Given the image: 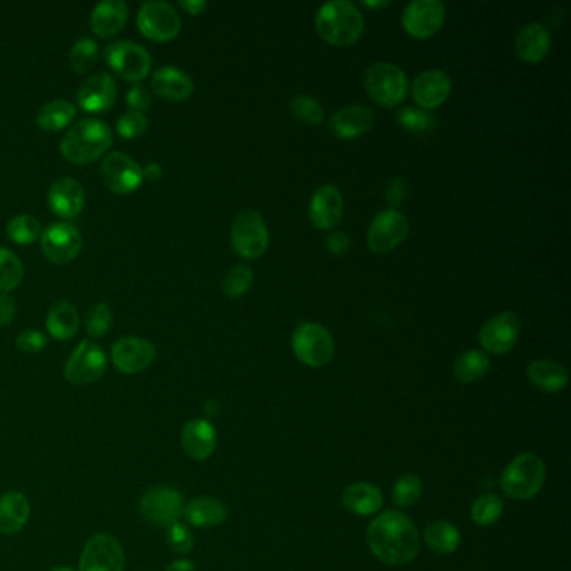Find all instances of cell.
<instances>
[{
  "label": "cell",
  "instance_id": "cell-13",
  "mask_svg": "<svg viewBox=\"0 0 571 571\" xmlns=\"http://www.w3.org/2000/svg\"><path fill=\"white\" fill-rule=\"evenodd\" d=\"M409 235V221L397 208H389L375 215L369 231L367 245L374 253L394 250Z\"/></svg>",
  "mask_w": 571,
  "mask_h": 571
},
{
  "label": "cell",
  "instance_id": "cell-27",
  "mask_svg": "<svg viewBox=\"0 0 571 571\" xmlns=\"http://www.w3.org/2000/svg\"><path fill=\"white\" fill-rule=\"evenodd\" d=\"M31 518V503L21 491H7L0 496V533L17 535Z\"/></svg>",
  "mask_w": 571,
  "mask_h": 571
},
{
  "label": "cell",
  "instance_id": "cell-51",
  "mask_svg": "<svg viewBox=\"0 0 571 571\" xmlns=\"http://www.w3.org/2000/svg\"><path fill=\"white\" fill-rule=\"evenodd\" d=\"M349 247H351V240L342 231H332L327 237V250L333 255H339V257L345 255Z\"/></svg>",
  "mask_w": 571,
  "mask_h": 571
},
{
  "label": "cell",
  "instance_id": "cell-42",
  "mask_svg": "<svg viewBox=\"0 0 571 571\" xmlns=\"http://www.w3.org/2000/svg\"><path fill=\"white\" fill-rule=\"evenodd\" d=\"M253 281V271L247 265H237L227 271L221 281V289L229 295V299H239L245 295Z\"/></svg>",
  "mask_w": 571,
  "mask_h": 571
},
{
  "label": "cell",
  "instance_id": "cell-45",
  "mask_svg": "<svg viewBox=\"0 0 571 571\" xmlns=\"http://www.w3.org/2000/svg\"><path fill=\"white\" fill-rule=\"evenodd\" d=\"M165 540H167L168 546L178 555H188L193 550V533L189 531L187 525L179 521L167 526Z\"/></svg>",
  "mask_w": 571,
  "mask_h": 571
},
{
  "label": "cell",
  "instance_id": "cell-21",
  "mask_svg": "<svg viewBox=\"0 0 571 571\" xmlns=\"http://www.w3.org/2000/svg\"><path fill=\"white\" fill-rule=\"evenodd\" d=\"M451 87L453 84L444 71L427 69L413 81L411 93L415 103L421 106V109L429 111L446 101L451 94Z\"/></svg>",
  "mask_w": 571,
  "mask_h": 571
},
{
  "label": "cell",
  "instance_id": "cell-50",
  "mask_svg": "<svg viewBox=\"0 0 571 571\" xmlns=\"http://www.w3.org/2000/svg\"><path fill=\"white\" fill-rule=\"evenodd\" d=\"M17 313V303L9 293L0 291V325H9Z\"/></svg>",
  "mask_w": 571,
  "mask_h": 571
},
{
  "label": "cell",
  "instance_id": "cell-33",
  "mask_svg": "<svg viewBox=\"0 0 571 571\" xmlns=\"http://www.w3.org/2000/svg\"><path fill=\"white\" fill-rule=\"evenodd\" d=\"M424 541L439 555H451L461 545V533L449 521H433L424 531Z\"/></svg>",
  "mask_w": 571,
  "mask_h": 571
},
{
  "label": "cell",
  "instance_id": "cell-22",
  "mask_svg": "<svg viewBox=\"0 0 571 571\" xmlns=\"http://www.w3.org/2000/svg\"><path fill=\"white\" fill-rule=\"evenodd\" d=\"M374 111L369 106L349 104L331 117L329 127L341 139H353L365 135L374 126Z\"/></svg>",
  "mask_w": 571,
  "mask_h": 571
},
{
  "label": "cell",
  "instance_id": "cell-11",
  "mask_svg": "<svg viewBox=\"0 0 571 571\" xmlns=\"http://www.w3.org/2000/svg\"><path fill=\"white\" fill-rule=\"evenodd\" d=\"M41 249L56 265L73 261L83 249V237L69 221H56L42 231Z\"/></svg>",
  "mask_w": 571,
  "mask_h": 571
},
{
  "label": "cell",
  "instance_id": "cell-15",
  "mask_svg": "<svg viewBox=\"0 0 571 571\" xmlns=\"http://www.w3.org/2000/svg\"><path fill=\"white\" fill-rule=\"evenodd\" d=\"M446 19V5L441 0H414L405 5L403 25L415 39L434 36Z\"/></svg>",
  "mask_w": 571,
  "mask_h": 571
},
{
  "label": "cell",
  "instance_id": "cell-4",
  "mask_svg": "<svg viewBox=\"0 0 571 571\" xmlns=\"http://www.w3.org/2000/svg\"><path fill=\"white\" fill-rule=\"evenodd\" d=\"M546 478V467L540 456L523 453L503 471L501 486L509 498L528 501L540 493Z\"/></svg>",
  "mask_w": 571,
  "mask_h": 571
},
{
  "label": "cell",
  "instance_id": "cell-31",
  "mask_svg": "<svg viewBox=\"0 0 571 571\" xmlns=\"http://www.w3.org/2000/svg\"><path fill=\"white\" fill-rule=\"evenodd\" d=\"M526 375L533 385L545 393H560L568 384V372L561 363L550 359H538L531 362Z\"/></svg>",
  "mask_w": 571,
  "mask_h": 571
},
{
  "label": "cell",
  "instance_id": "cell-53",
  "mask_svg": "<svg viewBox=\"0 0 571 571\" xmlns=\"http://www.w3.org/2000/svg\"><path fill=\"white\" fill-rule=\"evenodd\" d=\"M143 177L148 178L149 181H156L159 178L163 177V168L159 163H149L148 167L143 169Z\"/></svg>",
  "mask_w": 571,
  "mask_h": 571
},
{
  "label": "cell",
  "instance_id": "cell-56",
  "mask_svg": "<svg viewBox=\"0 0 571 571\" xmlns=\"http://www.w3.org/2000/svg\"><path fill=\"white\" fill-rule=\"evenodd\" d=\"M49 571H76V570H73V568H69V566H54V568H51V570Z\"/></svg>",
  "mask_w": 571,
  "mask_h": 571
},
{
  "label": "cell",
  "instance_id": "cell-48",
  "mask_svg": "<svg viewBox=\"0 0 571 571\" xmlns=\"http://www.w3.org/2000/svg\"><path fill=\"white\" fill-rule=\"evenodd\" d=\"M126 101L129 104V107L133 109V111H139V113H145L149 109V106H151V96H149V91L146 89L145 86H141V84H136L133 86L127 94H126Z\"/></svg>",
  "mask_w": 571,
  "mask_h": 571
},
{
  "label": "cell",
  "instance_id": "cell-29",
  "mask_svg": "<svg viewBox=\"0 0 571 571\" xmlns=\"http://www.w3.org/2000/svg\"><path fill=\"white\" fill-rule=\"evenodd\" d=\"M183 516L189 525L197 528H211V526H219L221 523H225L229 511L219 499L203 496V498L191 499L189 503H187L183 509Z\"/></svg>",
  "mask_w": 571,
  "mask_h": 571
},
{
  "label": "cell",
  "instance_id": "cell-40",
  "mask_svg": "<svg viewBox=\"0 0 571 571\" xmlns=\"http://www.w3.org/2000/svg\"><path fill=\"white\" fill-rule=\"evenodd\" d=\"M97 44L91 37H79L69 52V64L76 73H86L97 61Z\"/></svg>",
  "mask_w": 571,
  "mask_h": 571
},
{
  "label": "cell",
  "instance_id": "cell-46",
  "mask_svg": "<svg viewBox=\"0 0 571 571\" xmlns=\"http://www.w3.org/2000/svg\"><path fill=\"white\" fill-rule=\"evenodd\" d=\"M146 129H148V117L145 113L129 109L117 119V133L127 139L145 135Z\"/></svg>",
  "mask_w": 571,
  "mask_h": 571
},
{
  "label": "cell",
  "instance_id": "cell-14",
  "mask_svg": "<svg viewBox=\"0 0 571 571\" xmlns=\"http://www.w3.org/2000/svg\"><path fill=\"white\" fill-rule=\"evenodd\" d=\"M125 553L115 536L94 535L84 546L79 571H125Z\"/></svg>",
  "mask_w": 571,
  "mask_h": 571
},
{
  "label": "cell",
  "instance_id": "cell-8",
  "mask_svg": "<svg viewBox=\"0 0 571 571\" xmlns=\"http://www.w3.org/2000/svg\"><path fill=\"white\" fill-rule=\"evenodd\" d=\"M185 501L171 486H155L148 489L139 501V513L153 526L167 528L183 516Z\"/></svg>",
  "mask_w": 571,
  "mask_h": 571
},
{
  "label": "cell",
  "instance_id": "cell-5",
  "mask_svg": "<svg viewBox=\"0 0 571 571\" xmlns=\"http://www.w3.org/2000/svg\"><path fill=\"white\" fill-rule=\"evenodd\" d=\"M270 233L255 209H243L231 225V247L241 259L257 260L267 251Z\"/></svg>",
  "mask_w": 571,
  "mask_h": 571
},
{
  "label": "cell",
  "instance_id": "cell-43",
  "mask_svg": "<svg viewBox=\"0 0 571 571\" xmlns=\"http://www.w3.org/2000/svg\"><path fill=\"white\" fill-rule=\"evenodd\" d=\"M113 325V311L109 309L107 303L99 301L94 303L93 307L87 311V319H86V331L91 337H103Z\"/></svg>",
  "mask_w": 571,
  "mask_h": 571
},
{
  "label": "cell",
  "instance_id": "cell-10",
  "mask_svg": "<svg viewBox=\"0 0 571 571\" xmlns=\"http://www.w3.org/2000/svg\"><path fill=\"white\" fill-rule=\"evenodd\" d=\"M138 27L149 39L171 41L181 29V19L171 4L149 0L139 7Z\"/></svg>",
  "mask_w": 571,
  "mask_h": 571
},
{
  "label": "cell",
  "instance_id": "cell-25",
  "mask_svg": "<svg viewBox=\"0 0 571 571\" xmlns=\"http://www.w3.org/2000/svg\"><path fill=\"white\" fill-rule=\"evenodd\" d=\"M551 47L550 31L541 22L526 24L516 36L515 49L519 59L526 63H540L543 61Z\"/></svg>",
  "mask_w": 571,
  "mask_h": 571
},
{
  "label": "cell",
  "instance_id": "cell-24",
  "mask_svg": "<svg viewBox=\"0 0 571 571\" xmlns=\"http://www.w3.org/2000/svg\"><path fill=\"white\" fill-rule=\"evenodd\" d=\"M47 199L56 215L63 219H74L83 209L84 189L74 178H59L49 188Z\"/></svg>",
  "mask_w": 571,
  "mask_h": 571
},
{
  "label": "cell",
  "instance_id": "cell-2",
  "mask_svg": "<svg viewBox=\"0 0 571 571\" xmlns=\"http://www.w3.org/2000/svg\"><path fill=\"white\" fill-rule=\"evenodd\" d=\"M315 29L329 44L351 46L362 36V14L351 0H331L317 12Z\"/></svg>",
  "mask_w": 571,
  "mask_h": 571
},
{
  "label": "cell",
  "instance_id": "cell-26",
  "mask_svg": "<svg viewBox=\"0 0 571 571\" xmlns=\"http://www.w3.org/2000/svg\"><path fill=\"white\" fill-rule=\"evenodd\" d=\"M151 87L158 96L169 101H183L193 93L195 84L185 71L177 66H163L151 77Z\"/></svg>",
  "mask_w": 571,
  "mask_h": 571
},
{
  "label": "cell",
  "instance_id": "cell-30",
  "mask_svg": "<svg viewBox=\"0 0 571 571\" xmlns=\"http://www.w3.org/2000/svg\"><path fill=\"white\" fill-rule=\"evenodd\" d=\"M127 19V5L123 0H103L93 9L91 27L97 36H113L121 31Z\"/></svg>",
  "mask_w": 571,
  "mask_h": 571
},
{
  "label": "cell",
  "instance_id": "cell-47",
  "mask_svg": "<svg viewBox=\"0 0 571 571\" xmlns=\"http://www.w3.org/2000/svg\"><path fill=\"white\" fill-rule=\"evenodd\" d=\"M15 345L21 349L22 352L37 353L47 345V337L44 333L29 329V331H22L17 335Z\"/></svg>",
  "mask_w": 571,
  "mask_h": 571
},
{
  "label": "cell",
  "instance_id": "cell-34",
  "mask_svg": "<svg viewBox=\"0 0 571 571\" xmlns=\"http://www.w3.org/2000/svg\"><path fill=\"white\" fill-rule=\"evenodd\" d=\"M489 367L491 362L486 353L481 351H467L457 357L454 362V375L457 381L469 384L488 374Z\"/></svg>",
  "mask_w": 571,
  "mask_h": 571
},
{
  "label": "cell",
  "instance_id": "cell-12",
  "mask_svg": "<svg viewBox=\"0 0 571 571\" xmlns=\"http://www.w3.org/2000/svg\"><path fill=\"white\" fill-rule=\"evenodd\" d=\"M106 61L127 81L145 79L151 67V56L143 46L131 41L111 42L106 51Z\"/></svg>",
  "mask_w": 571,
  "mask_h": 571
},
{
  "label": "cell",
  "instance_id": "cell-6",
  "mask_svg": "<svg viewBox=\"0 0 571 571\" xmlns=\"http://www.w3.org/2000/svg\"><path fill=\"white\" fill-rule=\"evenodd\" d=\"M365 89L375 103L387 107L397 106L409 91V81L404 71L391 63H375L365 71Z\"/></svg>",
  "mask_w": 571,
  "mask_h": 571
},
{
  "label": "cell",
  "instance_id": "cell-37",
  "mask_svg": "<svg viewBox=\"0 0 571 571\" xmlns=\"http://www.w3.org/2000/svg\"><path fill=\"white\" fill-rule=\"evenodd\" d=\"M24 277L22 261L12 250L0 247V291L15 289Z\"/></svg>",
  "mask_w": 571,
  "mask_h": 571
},
{
  "label": "cell",
  "instance_id": "cell-41",
  "mask_svg": "<svg viewBox=\"0 0 571 571\" xmlns=\"http://www.w3.org/2000/svg\"><path fill=\"white\" fill-rule=\"evenodd\" d=\"M291 109L299 121L307 123V125H321L323 117H325L322 104L319 103L317 99L311 97V96H307V94L295 96L291 99Z\"/></svg>",
  "mask_w": 571,
  "mask_h": 571
},
{
  "label": "cell",
  "instance_id": "cell-9",
  "mask_svg": "<svg viewBox=\"0 0 571 571\" xmlns=\"http://www.w3.org/2000/svg\"><path fill=\"white\" fill-rule=\"evenodd\" d=\"M107 357L101 345L91 341L79 343L64 367L66 379L74 385L93 384L106 372Z\"/></svg>",
  "mask_w": 571,
  "mask_h": 571
},
{
  "label": "cell",
  "instance_id": "cell-54",
  "mask_svg": "<svg viewBox=\"0 0 571 571\" xmlns=\"http://www.w3.org/2000/svg\"><path fill=\"white\" fill-rule=\"evenodd\" d=\"M165 571H195V563L187 558H181V560L173 561Z\"/></svg>",
  "mask_w": 571,
  "mask_h": 571
},
{
  "label": "cell",
  "instance_id": "cell-35",
  "mask_svg": "<svg viewBox=\"0 0 571 571\" xmlns=\"http://www.w3.org/2000/svg\"><path fill=\"white\" fill-rule=\"evenodd\" d=\"M76 116V107L73 103L66 101V99H54L47 104H44L39 113H37V125L49 129V131H57L63 129L69 125Z\"/></svg>",
  "mask_w": 571,
  "mask_h": 571
},
{
  "label": "cell",
  "instance_id": "cell-3",
  "mask_svg": "<svg viewBox=\"0 0 571 571\" xmlns=\"http://www.w3.org/2000/svg\"><path fill=\"white\" fill-rule=\"evenodd\" d=\"M113 143L111 127L101 119L84 117L71 126L61 143L63 155L77 165L97 159Z\"/></svg>",
  "mask_w": 571,
  "mask_h": 571
},
{
  "label": "cell",
  "instance_id": "cell-52",
  "mask_svg": "<svg viewBox=\"0 0 571 571\" xmlns=\"http://www.w3.org/2000/svg\"><path fill=\"white\" fill-rule=\"evenodd\" d=\"M179 5L183 9H187L189 14H193V15H198L199 12L207 9V2L205 0H181Z\"/></svg>",
  "mask_w": 571,
  "mask_h": 571
},
{
  "label": "cell",
  "instance_id": "cell-7",
  "mask_svg": "<svg viewBox=\"0 0 571 571\" xmlns=\"http://www.w3.org/2000/svg\"><path fill=\"white\" fill-rule=\"evenodd\" d=\"M291 349L301 362L309 367H322L333 357L332 335L319 323H301L291 335Z\"/></svg>",
  "mask_w": 571,
  "mask_h": 571
},
{
  "label": "cell",
  "instance_id": "cell-55",
  "mask_svg": "<svg viewBox=\"0 0 571 571\" xmlns=\"http://www.w3.org/2000/svg\"><path fill=\"white\" fill-rule=\"evenodd\" d=\"M363 5H367V7H385V5H389V2H387V0H381V2H363Z\"/></svg>",
  "mask_w": 571,
  "mask_h": 571
},
{
  "label": "cell",
  "instance_id": "cell-39",
  "mask_svg": "<svg viewBox=\"0 0 571 571\" xmlns=\"http://www.w3.org/2000/svg\"><path fill=\"white\" fill-rule=\"evenodd\" d=\"M7 235L19 245H27L41 237V223L32 215H17L7 223Z\"/></svg>",
  "mask_w": 571,
  "mask_h": 571
},
{
  "label": "cell",
  "instance_id": "cell-23",
  "mask_svg": "<svg viewBox=\"0 0 571 571\" xmlns=\"http://www.w3.org/2000/svg\"><path fill=\"white\" fill-rule=\"evenodd\" d=\"M181 446L195 461H207L217 449V429L207 419H191L181 431Z\"/></svg>",
  "mask_w": 571,
  "mask_h": 571
},
{
  "label": "cell",
  "instance_id": "cell-38",
  "mask_svg": "<svg viewBox=\"0 0 571 571\" xmlns=\"http://www.w3.org/2000/svg\"><path fill=\"white\" fill-rule=\"evenodd\" d=\"M424 493V484L417 474H404L395 481L393 501L401 508L415 505Z\"/></svg>",
  "mask_w": 571,
  "mask_h": 571
},
{
  "label": "cell",
  "instance_id": "cell-1",
  "mask_svg": "<svg viewBox=\"0 0 571 571\" xmlns=\"http://www.w3.org/2000/svg\"><path fill=\"white\" fill-rule=\"evenodd\" d=\"M367 545L377 560L401 566L414 560L421 550V533L414 521L401 511H384L367 528Z\"/></svg>",
  "mask_w": 571,
  "mask_h": 571
},
{
  "label": "cell",
  "instance_id": "cell-28",
  "mask_svg": "<svg viewBox=\"0 0 571 571\" xmlns=\"http://www.w3.org/2000/svg\"><path fill=\"white\" fill-rule=\"evenodd\" d=\"M384 496L381 489L371 483H355L343 491L342 505L352 515L371 516L381 511Z\"/></svg>",
  "mask_w": 571,
  "mask_h": 571
},
{
  "label": "cell",
  "instance_id": "cell-19",
  "mask_svg": "<svg viewBox=\"0 0 571 571\" xmlns=\"http://www.w3.org/2000/svg\"><path fill=\"white\" fill-rule=\"evenodd\" d=\"M311 223L321 229H332L341 223L343 215V198L335 185H323L311 195L309 207Z\"/></svg>",
  "mask_w": 571,
  "mask_h": 571
},
{
  "label": "cell",
  "instance_id": "cell-36",
  "mask_svg": "<svg viewBox=\"0 0 571 571\" xmlns=\"http://www.w3.org/2000/svg\"><path fill=\"white\" fill-rule=\"evenodd\" d=\"M503 511H505L503 499L495 493H486L474 501L471 508V516L479 526H491L501 518Z\"/></svg>",
  "mask_w": 571,
  "mask_h": 571
},
{
  "label": "cell",
  "instance_id": "cell-44",
  "mask_svg": "<svg viewBox=\"0 0 571 571\" xmlns=\"http://www.w3.org/2000/svg\"><path fill=\"white\" fill-rule=\"evenodd\" d=\"M397 121L413 133H426L434 126V117L426 109L405 106L397 113Z\"/></svg>",
  "mask_w": 571,
  "mask_h": 571
},
{
  "label": "cell",
  "instance_id": "cell-18",
  "mask_svg": "<svg viewBox=\"0 0 571 571\" xmlns=\"http://www.w3.org/2000/svg\"><path fill=\"white\" fill-rule=\"evenodd\" d=\"M116 369L123 374H138L155 362L156 347L141 337H121L111 349Z\"/></svg>",
  "mask_w": 571,
  "mask_h": 571
},
{
  "label": "cell",
  "instance_id": "cell-16",
  "mask_svg": "<svg viewBox=\"0 0 571 571\" xmlns=\"http://www.w3.org/2000/svg\"><path fill=\"white\" fill-rule=\"evenodd\" d=\"M521 321L513 311H499L479 331V342L491 353H508L518 343Z\"/></svg>",
  "mask_w": 571,
  "mask_h": 571
},
{
  "label": "cell",
  "instance_id": "cell-49",
  "mask_svg": "<svg viewBox=\"0 0 571 571\" xmlns=\"http://www.w3.org/2000/svg\"><path fill=\"white\" fill-rule=\"evenodd\" d=\"M385 197L389 205L393 207H399L403 205L404 198L407 197V183H405L403 178H393L387 185V191H385Z\"/></svg>",
  "mask_w": 571,
  "mask_h": 571
},
{
  "label": "cell",
  "instance_id": "cell-32",
  "mask_svg": "<svg viewBox=\"0 0 571 571\" xmlns=\"http://www.w3.org/2000/svg\"><path fill=\"white\" fill-rule=\"evenodd\" d=\"M46 325L54 339L67 341L79 329V311L71 301H56L47 311Z\"/></svg>",
  "mask_w": 571,
  "mask_h": 571
},
{
  "label": "cell",
  "instance_id": "cell-20",
  "mask_svg": "<svg viewBox=\"0 0 571 571\" xmlns=\"http://www.w3.org/2000/svg\"><path fill=\"white\" fill-rule=\"evenodd\" d=\"M117 96V84L109 73H96L84 81L77 91V103L89 113H101L111 107Z\"/></svg>",
  "mask_w": 571,
  "mask_h": 571
},
{
  "label": "cell",
  "instance_id": "cell-17",
  "mask_svg": "<svg viewBox=\"0 0 571 571\" xmlns=\"http://www.w3.org/2000/svg\"><path fill=\"white\" fill-rule=\"evenodd\" d=\"M101 175L104 183L116 193H131L143 183V168L136 163L131 156L113 151L106 156L101 163Z\"/></svg>",
  "mask_w": 571,
  "mask_h": 571
}]
</instances>
